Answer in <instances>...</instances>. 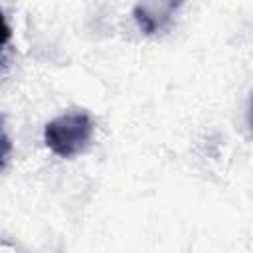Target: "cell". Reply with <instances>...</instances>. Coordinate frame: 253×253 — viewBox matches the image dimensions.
I'll return each mask as SVG.
<instances>
[{"instance_id":"277c9868","label":"cell","mask_w":253,"mask_h":253,"mask_svg":"<svg viewBox=\"0 0 253 253\" xmlns=\"http://www.w3.org/2000/svg\"><path fill=\"white\" fill-rule=\"evenodd\" d=\"M10 38H12V30H10V26H8L2 10H0V49L10 42Z\"/></svg>"},{"instance_id":"6da1fadb","label":"cell","mask_w":253,"mask_h":253,"mask_svg":"<svg viewBox=\"0 0 253 253\" xmlns=\"http://www.w3.org/2000/svg\"><path fill=\"white\" fill-rule=\"evenodd\" d=\"M93 130V119L85 111L63 113L43 126V142L53 154L73 158L89 146Z\"/></svg>"},{"instance_id":"3957f363","label":"cell","mask_w":253,"mask_h":253,"mask_svg":"<svg viewBox=\"0 0 253 253\" xmlns=\"http://www.w3.org/2000/svg\"><path fill=\"white\" fill-rule=\"evenodd\" d=\"M4 121H6V117L0 115V170L4 168V164H6V160L12 152V140L4 130Z\"/></svg>"},{"instance_id":"7a4b0ae2","label":"cell","mask_w":253,"mask_h":253,"mask_svg":"<svg viewBox=\"0 0 253 253\" xmlns=\"http://www.w3.org/2000/svg\"><path fill=\"white\" fill-rule=\"evenodd\" d=\"M176 8H178L176 2H144L132 8V16L140 32L146 36H152L170 22Z\"/></svg>"}]
</instances>
